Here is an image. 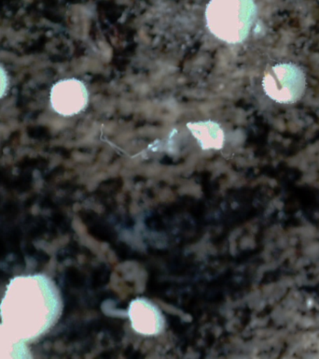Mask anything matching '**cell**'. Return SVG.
<instances>
[{
    "label": "cell",
    "instance_id": "5b68a950",
    "mask_svg": "<svg viewBox=\"0 0 319 359\" xmlns=\"http://www.w3.org/2000/svg\"><path fill=\"white\" fill-rule=\"evenodd\" d=\"M128 316L133 330L141 335H158L164 330V316L150 300L134 299L129 305Z\"/></svg>",
    "mask_w": 319,
    "mask_h": 359
},
{
    "label": "cell",
    "instance_id": "8992f818",
    "mask_svg": "<svg viewBox=\"0 0 319 359\" xmlns=\"http://www.w3.org/2000/svg\"><path fill=\"white\" fill-rule=\"evenodd\" d=\"M187 129L197 140L203 150H220L224 144V132L218 123L208 121L189 123Z\"/></svg>",
    "mask_w": 319,
    "mask_h": 359
},
{
    "label": "cell",
    "instance_id": "ba28073f",
    "mask_svg": "<svg viewBox=\"0 0 319 359\" xmlns=\"http://www.w3.org/2000/svg\"><path fill=\"white\" fill-rule=\"evenodd\" d=\"M8 84H10V80H8V73L6 72L4 67L0 66V98H2L8 91Z\"/></svg>",
    "mask_w": 319,
    "mask_h": 359
},
{
    "label": "cell",
    "instance_id": "3957f363",
    "mask_svg": "<svg viewBox=\"0 0 319 359\" xmlns=\"http://www.w3.org/2000/svg\"><path fill=\"white\" fill-rule=\"evenodd\" d=\"M262 86L271 100L280 104H292L304 95L306 78L296 65L277 64L266 72Z\"/></svg>",
    "mask_w": 319,
    "mask_h": 359
},
{
    "label": "cell",
    "instance_id": "6da1fadb",
    "mask_svg": "<svg viewBox=\"0 0 319 359\" xmlns=\"http://www.w3.org/2000/svg\"><path fill=\"white\" fill-rule=\"evenodd\" d=\"M61 311L58 289L43 274L14 277L0 302L3 325L22 341H34L46 333Z\"/></svg>",
    "mask_w": 319,
    "mask_h": 359
},
{
    "label": "cell",
    "instance_id": "52a82bcc",
    "mask_svg": "<svg viewBox=\"0 0 319 359\" xmlns=\"http://www.w3.org/2000/svg\"><path fill=\"white\" fill-rule=\"evenodd\" d=\"M24 342L16 339L3 324H0V359L32 358Z\"/></svg>",
    "mask_w": 319,
    "mask_h": 359
},
{
    "label": "cell",
    "instance_id": "7a4b0ae2",
    "mask_svg": "<svg viewBox=\"0 0 319 359\" xmlns=\"http://www.w3.org/2000/svg\"><path fill=\"white\" fill-rule=\"evenodd\" d=\"M256 11L254 0H210L204 13L206 27L226 43H241L250 32Z\"/></svg>",
    "mask_w": 319,
    "mask_h": 359
},
{
    "label": "cell",
    "instance_id": "277c9868",
    "mask_svg": "<svg viewBox=\"0 0 319 359\" xmlns=\"http://www.w3.org/2000/svg\"><path fill=\"white\" fill-rule=\"evenodd\" d=\"M89 93L78 79H64L50 89V102L53 111L63 116L80 114L88 105Z\"/></svg>",
    "mask_w": 319,
    "mask_h": 359
}]
</instances>
